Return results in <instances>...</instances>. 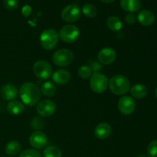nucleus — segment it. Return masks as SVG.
Returning <instances> with one entry per match:
<instances>
[{
  "instance_id": "1",
  "label": "nucleus",
  "mask_w": 157,
  "mask_h": 157,
  "mask_svg": "<svg viewBox=\"0 0 157 157\" xmlns=\"http://www.w3.org/2000/svg\"><path fill=\"white\" fill-rule=\"evenodd\" d=\"M19 96L22 104L29 107H33L39 101L41 90L34 83L25 82L20 87Z\"/></svg>"
},
{
  "instance_id": "2",
  "label": "nucleus",
  "mask_w": 157,
  "mask_h": 157,
  "mask_svg": "<svg viewBox=\"0 0 157 157\" xmlns=\"http://www.w3.org/2000/svg\"><path fill=\"white\" fill-rule=\"evenodd\" d=\"M110 91L116 95H124L130 89V82L128 78L121 75H114L109 81Z\"/></svg>"
},
{
  "instance_id": "3",
  "label": "nucleus",
  "mask_w": 157,
  "mask_h": 157,
  "mask_svg": "<svg viewBox=\"0 0 157 157\" xmlns=\"http://www.w3.org/2000/svg\"><path fill=\"white\" fill-rule=\"evenodd\" d=\"M39 40L43 48L51 51L55 48L58 44L59 41V35L55 29H45L40 35Z\"/></svg>"
},
{
  "instance_id": "4",
  "label": "nucleus",
  "mask_w": 157,
  "mask_h": 157,
  "mask_svg": "<svg viewBox=\"0 0 157 157\" xmlns=\"http://www.w3.org/2000/svg\"><path fill=\"white\" fill-rule=\"evenodd\" d=\"M108 79L105 75L99 72L92 74L90 80V87L94 93H104L108 87Z\"/></svg>"
},
{
  "instance_id": "5",
  "label": "nucleus",
  "mask_w": 157,
  "mask_h": 157,
  "mask_svg": "<svg viewBox=\"0 0 157 157\" xmlns=\"http://www.w3.org/2000/svg\"><path fill=\"white\" fill-rule=\"evenodd\" d=\"M74 60V54L71 51L66 48H61L56 51L52 56L54 64L59 67L69 65Z\"/></svg>"
},
{
  "instance_id": "6",
  "label": "nucleus",
  "mask_w": 157,
  "mask_h": 157,
  "mask_svg": "<svg viewBox=\"0 0 157 157\" xmlns=\"http://www.w3.org/2000/svg\"><path fill=\"white\" fill-rule=\"evenodd\" d=\"M79 30L74 25H66L63 26L58 33L59 38L67 44L75 42L79 38Z\"/></svg>"
},
{
  "instance_id": "7",
  "label": "nucleus",
  "mask_w": 157,
  "mask_h": 157,
  "mask_svg": "<svg viewBox=\"0 0 157 157\" xmlns=\"http://www.w3.org/2000/svg\"><path fill=\"white\" fill-rule=\"evenodd\" d=\"M52 67L48 61L39 60L34 64L33 71L35 76L41 80H47L52 76Z\"/></svg>"
},
{
  "instance_id": "8",
  "label": "nucleus",
  "mask_w": 157,
  "mask_h": 157,
  "mask_svg": "<svg viewBox=\"0 0 157 157\" xmlns=\"http://www.w3.org/2000/svg\"><path fill=\"white\" fill-rule=\"evenodd\" d=\"M81 17L80 8L75 4H71L63 9L61 12V18L68 23H73L78 21Z\"/></svg>"
},
{
  "instance_id": "9",
  "label": "nucleus",
  "mask_w": 157,
  "mask_h": 157,
  "mask_svg": "<svg viewBox=\"0 0 157 157\" xmlns=\"http://www.w3.org/2000/svg\"><path fill=\"white\" fill-rule=\"evenodd\" d=\"M136 109V103L133 98L130 96H124L118 101V110L123 115H130L134 112Z\"/></svg>"
},
{
  "instance_id": "10",
  "label": "nucleus",
  "mask_w": 157,
  "mask_h": 157,
  "mask_svg": "<svg viewBox=\"0 0 157 157\" xmlns=\"http://www.w3.org/2000/svg\"><path fill=\"white\" fill-rule=\"evenodd\" d=\"M36 110L40 116L50 117L56 110V105L52 101L46 99L38 103Z\"/></svg>"
},
{
  "instance_id": "11",
  "label": "nucleus",
  "mask_w": 157,
  "mask_h": 157,
  "mask_svg": "<svg viewBox=\"0 0 157 157\" xmlns=\"http://www.w3.org/2000/svg\"><path fill=\"white\" fill-rule=\"evenodd\" d=\"M117 58L116 52L111 48H104L99 52L98 61L104 65H108L115 61Z\"/></svg>"
},
{
  "instance_id": "12",
  "label": "nucleus",
  "mask_w": 157,
  "mask_h": 157,
  "mask_svg": "<svg viewBox=\"0 0 157 157\" xmlns=\"http://www.w3.org/2000/svg\"><path fill=\"white\" fill-rule=\"evenodd\" d=\"M48 139L46 135L43 132L37 130L32 133L29 137V144L33 148L41 149L46 146Z\"/></svg>"
},
{
  "instance_id": "13",
  "label": "nucleus",
  "mask_w": 157,
  "mask_h": 157,
  "mask_svg": "<svg viewBox=\"0 0 157 157\" xmlns=\"http://www.w3.org/2000/svg\"><path fill=\"white\" fill-rule=\"evenodd\" d=\"M0 94L2 98L6 101H13L18 95V89L14 84H6L2 87Z\"/></svg>"
},
{
  "instance_id": "14",
  "label": "nucleus",
  "mask_w": 157,
  "mask_h": 157,
  "mask_svg": "<svg viewBox=\"0 0 157 157\" xmlns=\"http://www.w3.org/2000/svg\"><path fill=\"white\" fill-rule=\"evenodd\" d=\"M71 78V75L68 71L65 69H59L55 71L52 75V81L58 85H64L67 84Z\"/></svg>"
},
{
  "instance_id": "15",
  "label": "nucleus",
  "mask_w": 157,
  "mask_h": 157,
  "mask_svg": "<svg viewBox=\"0 0 157 157\" xmlns=\"http://www.w3.org/2000/svg\"><path fill=\"white\" fill-rule=\"evenodd\" d=\"M111 132L112 129L110 124L107 123H101L95 127L94 136L99 140H104L110 136Z\"/></svg>"
},
{
  "instance_id": "16",
  "label": "nucleus",
  "mask_w": 157,
  "mask_h": 157,
  "mask_svg": "<svg viewBox=\"0 0 157 157\" xmlns=\"http://www.w3.org/2000/svg\"><path fill=\"white\" fill-rule=\"evenodd\" d=\"M137 20L142 25L150 26L154 22L155 15L150 10L144 9L138 13Z\"/></svg>"
},
{
  "instance_id": "17",
  "label": "nucleus",
  "mask_w": 157,
  "mask_h": 157,
  "mask_svg": "<svg viewBox=\"0 0 157 157\" xmlns=\"http://www.w3.org/2000/svg\"><path fill=\"white\" fill-rule=\"evenodd\" d=\"M121 6L126 12L133 13L140 9L141 5L140 0H121Z\"/></svg>"
},
{
  "instance_id": "18",
  "label": "nucleus",
  "mask_w": 157,
  "mask_h": 157,
  "mask_svg": "<svg viewBox=\"0 0 157 157\" xmlns=\"http://www.w3.org/2000/svg\"><path fill=\"white\" fill-rule=\"evenodd\" d=\"M24 105L22 103L15 100L11 101L7 105V111L12 116L21 114L24 111Z\"/></svg>"
},
{
  "instance_id": "19",
  "label": "nucleus",
  "mask_w": 157,
  "mask_h": 157,
  "mask_svg": "<svg viewBox=\"0 0 157 157\" xmlns=\"http://www.w3.org/2000/svg\"><path fill=\"white\" fill-rule=\"evenodd\" d=\"M130 94L136 99H142L147 94V88L144 84H136L130 88Z\"/></svg>"
},
{
  "instance_id": "20",
  "label": "nucleus",
  "mask_w": 157,
  "mask_h": 157,
  "mask_svg": "<svg viewBox=\"0 0 157 157\" xmlns=\"http://www.w3.org/2000/svg\"><path fill=\"white\" fill-rule=\"evenodd\" d=\"M107 28L110 30L113 31V32H118L121 30L123 27L122 21H121L118 17L117 16H110L107 19Z\"/></svg>"
},
{
  "instance_id": "21",
  "label": "nucleus",
  "mask_w": 157,
  "mask_h": 157,
  "mask_svg": "<svg viewBox=\"0 0 157 157\" xmlns=\"http://www.w3.org/2000/svg\"><path fill=\"white\" fill-rule=\"evenodd\" d=\"M20 150H21V145L16 140H12L8 143L5 149L6 154L9 156H15L19 153Z\"/></svg>"
},
{
  "instance_id": "22",
  "label": "nucleus",
  "mask_w": 157,
  "mask_h": 157,
  "mask_svg": "<svg viewBox=\"0 0 157 157\" xmlns=\"http://www.w3.org/2000/svg\"><path fill=\"white\" fill-rule=\"evenodd\" d=\"M41 92L45 97H52L56 92V87L51 81H46L41 85Z\"/></svg>"
},
{
  "instance_id": "23",
  "label": "nucleus",
  "mask_w": 157,
  "mask_h": 157,
  "mask_svg": "<svg viewBox=\"0 0 157 157\" xmlns=\"http://www.w3.org/2000/svg\"><path fill=\"white\" fill-rule=\"evenodd\" d=\"M43 154L44 157H61V151L58 147L49 146L44 149Z\"/></svg>"
},
{
  "instance_id": "24",
  "label": "nucleus",
  "mask_w": 157,
  "mask_h": 157,
  "mask_svg": "<svg viewBox=\"0 0 157 157\" xmlns=\"http://www.w3.org/2000/svg\"><path fill=\"white\" fill-rule=\"evenodd\" d=\"M82 12L85 16L88 18H94L97 15L98 11H97L96 7L92 4H85L82 8Z\"/></svg>"
},
{
  "instance_id": "25",
  "label": "nucleus",
  "mask_w": 157,
  "mask_h": 157,
  "mask_svg": "<svg viewBox=\"0 0 157 157\" xmlns=\"http://www.w3.org/2000/svg\"><path fill=\"white\" fill-rule=\"evenodd\" d=\"M93 74L91 68L88 65H82L78 70V75L81 79H88Z\"/></svg>"
},
{
  "instance_id": "26",
  "label": "nucleus",
  "mask_w": 157,
  "mask_h": 157,
  "mask_svg": "<svg viewBox=\"0 0 157 157\" xmlns=\"http://www.w3.org/2000/svg\"><path fill=\"white\" fill-rule=\"evenodd\" d=\"M147 155L149 157H157V140H152L148 144Z\"/></svg>"
},
{
  "instance_id": "27",
  "label": "nucleus",
  "mask_w": 157,
  "mask_h": 157,
  "mask_svg": "<svg viewBox=\"0 0 157 157\" xmlns=\"http://www.w3.org/2000/svg\"><path fill=\"white\" fill-rule=\"evenodd\" d=\"M19 157H41L39 152L36 150L29 149L21 152Z\"/></svg>"
},
{
  "instance_id": "28",
  "label": "nucleus",
  "mask_w": 157,
  "mask_h": 157,
  "mask_svg": "<svg viewBox=\"0 0 157 157\" xmlns=\"http://www.w3.org/2000/svg\"><path fill=\"white\" fill-rule=\"evenodd\" d=\"M4 6L9 11H14L18 7V0H4Z\"/></svg>"
},
{
  "instance_id": "29",
  "label": "nucleus",
  "mask_w": 157,
  "mask_h": 157,
  "mask_svg": "<svg viewBox=\"0 0 157 157\" xmlns=\"http://www.w3.org/2000/svg\"><path fill=\"white\" fill-rule=\"evenodd\" d=\"M31 125H32V128L35 129V130H41V129H42L43 126H44L43 125V121L38 117L34 118L32 121Z\"/></svg>"
},
{
  "instance_id": "30",
  "label": "nucleus",
  "mask_w": 157,
  "mask_h": 157,
  "mask_svg": "<svg viewBox=\"0 0 157 157\" xmlns=\"http://www.w3.org/2000/svg\"><path fill=\"white\" fill-rule=\"evenodd\" d=\"M125 21L128 25H133L136 21V16L133 13H128L126 15Z\"/></svg>"
},
{
  "instance_id": "31",
  "label": "nucleus",
  "mask_w": 157,
  "mask_h": 157,
  "mask_svg": "<svg viewBox=\"0 0 157 157\" xmlns=\"http://www.w3.org/2000/svg\"><path fill=\"white\" fill-rule=\"evenodd\" d=\"M90 66H89V67L91 68L92 71H94V72H98V71L101 70V64H100L99 63L96 62V61H90Z\"/></svg>"
},
{
  "instance_id": "32",
  "label": "nucleus",
  "mask_w": 157,
  "mask_h": 157,
  "mask_svg": "<svg viewBox=\"0 0 157 157\" xmlns=\"http://www.w3.org/2000/svg\"><path fill=\"white\" fill-rule=\"evenodd\" d=\"M21 14L25 17H29L32 14V8H31V6H28V5L23 6L22 9H21Z\"/></svg>"
},
{
  "instance_id": "33",
  "label": "nucleus",
  "mask_w": 157,
  "mask_h": 157,
  "mask_svg": "<svg viewBox=\"0 0 157 157\" xmlns=\"http://www.w3.org/2000/svg\"><path fill=\"white\" fill-rule=\"evenodd\" d=\"M101 1L104 3H111L113 2L114 0H101Z\"/></svg>"
},
{
  "instance_id": "34",
  "label": "nucleus",
  "mask_w": 157,
  "mask_h": 157,
  "mask_svg": "<svg viewBox=\"0 0 157 157\" xmlns=\"http://www.w3.org/2000/svg\"><path fill=\"white\" fill-rule=\"evenodd\" d=\"M136 157H149L148 156H147V155H144V154H141V155H139L138 156Z\"/></svg>"
},
{
  "instance_id": "35",
  "label": "nucleus",
  "mask_w": 157,
  "mask_h": 157,
  "mask_svg": "<svg viewBox=\"0 0 157 157\" xmlns=\"http://www.w3.org/2000/svg\"><path fill=\"white\" fill-rule=\"evenodd\" d=\"M155 96L157 98V87H156V90H155Z\"/></svg>"
}]
</instances>
